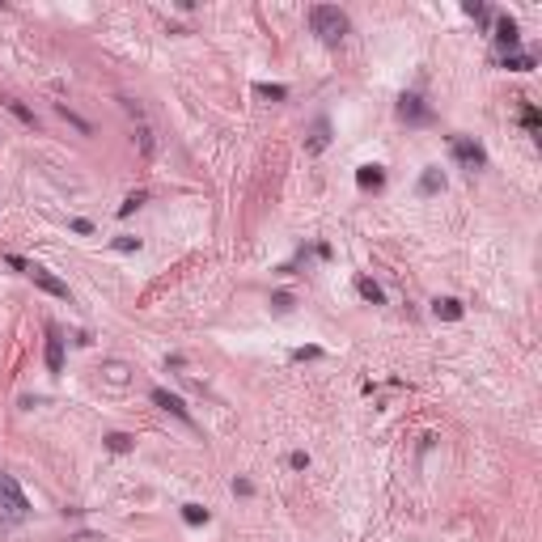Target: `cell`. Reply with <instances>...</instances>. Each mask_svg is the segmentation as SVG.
I'll return each instance as SVG.
<instances>
[{"instance_id": "1", "label": "cell", "mask_w": 542, "mask_h": 542, "mask_svg": "<svg viewBox=\"0 0 542 542\" xmlns=\"http://www.w3.org/2000/svg\"><path fill=\"white\" fill-rule=\"evenodd\" d=\"M310 25H314V34H318L322 42H339V38L348 34V13L335 8V4H314V8H310Z\"/></svg>"}, {"instance_id": "2", "label": "cell", "mask_w": 542, "mask_h": 542, "mask_svg": "<svg viewBox=\"0 0 542 542\" xmlns=\"http://www.w3.org/2000/svg\"><path fill=\"white\" fill-rule=\"evenodd\" d=\"M0 517L13 522V526H21L30 517V500H25V492L17 488L13 475H0Z\"/></svg>"}, {"instance_id": "3", "label": "cell", "mask_w": 542, "mask_h": 542, "mask_svg": "<svg viewBox=\"0 0 542 542\" xmlns=\"http://www.w3.org/2000/svg\"><path fill=\"white\" fill-rule=\"evenodd\" d=\"M449 148H454V161H458L462 170H471V174L488 165V153H483V144H479V140H471V136H454V144H449Z\"/></svg>"}, {"instance_id": "4", "label": "cell", "mask_w": 542, "mask_h": 542, "mask_svg": "<svg viewBox=\"0 0 542 542\" xmlns=\"http://www.w3.org/2000/svg\"><path fill=\"white\" fill-rule=\"evenodd\" d=\"M25 276H30V280H34V284H38L42 293H51V297H59V301H72V293H68V284H64L59 276H51L47 267H38V263H30V267H25Z\"/></svg>"}, {"instance_id": "5", "label": "cell", "mask_w": 542, "mask_h": 542, "mask_svg": "<svg viewBox=\"0 0 542 542\" xmlns=\"http://www.w3.org/2000/svg\"><path fill=\"white\" fill-rule=\"evenodd\" d=\"M148 399H153V403H157V407H161L165 416H174V420H182L187 428H195V420H191V411H187V403H182L178 394H170V390H161V386H157V390H153Z\"/></svg>"}, {"instance_id": "6", "label": "cell", "mask_w": 542, "mask_h": 542, "mask_svg": "<svg viewBox=\"0 0 542 542\" xmlns=\"http://www.w3.org/2000/svg\"><path fill=\"white\" fill-rule=\"evenodd\" d=\"M399 119H403V123H428L432 110L424 106L420 93H403V98H399Z\"/></svg>"}, {"instance_id": "7", "label": "cell", "mask_w": 542, "mask_h": 542, "mask_svg": "<svg viewBox=\"0 0 542 542\" xmlns=\"http://www.w3.org/2000/svg\"><path fill=\"white\" fill-rule=\"evenodd\" d=\"M500 47H505V55H513L517 51V42H522V34H517V21L505 13V17H496V34H492Z\"/></svg>"}, {"instance_id": "8", "label": "cell", "mask_w": 542, "mask_h": 542, "mask_svg": "<svg viewBox=\"0 0 542 542\" xmlns=\"http://www.w3.org/2000/svg\"><path fill=\"white\" fill-rule=\"evenodd\" d=\"M42 360H47V373H64V339H59L55 326L47 331V352H42Z\"/></svg>"}, {"instance_id": "9", "label": "cell", "mask_w": 542, "mask_h": 542, "mask_svg": "<svg viewBox=\"0 0 542 542\" xmlns=\"http://www.w3.org/2000/svg\"><path fill=\"white\" fill-rule=\"evenodd\" d=\"M356 182H360V191H382L386 170H382V165H360V170H356Z\"/></svg>"}, {"instance_id": "10", "label": "cell", "mask_w": 542, "mask_h": 542, "mask_svg": "<svg viewBox=\"0 0 542 542\" xmlns=\"http://www.w3.org/2000/svg\"><path fill=\"white\" fill-rule=\"evenodd\" d=\"M432 314H437L441 322H458V318H462V301H458V297H437V301H432Z\"/></svg>"}, {"instance_id": "11", "label": "cell", "mask_w": 542, "mask_h": 542, "mask_svg": "<svg viewBox=\"0 0 542 542\" xmlns=\"http://www.w3.org/2000/svg\"><path fill=\"white\" fill-rule=\"evenodd\" d=\"M441 187H445V174H441L437 165H428V170H424V178H420V195H437Z\"/></svg>"}, {"instance_id": "12", "label": "cell", "mask_w": 542, "mask_h": 542, "mask_svg": "<svg viewBox=\"0 0 542 542\" xmlns=\"http://www.w3.org/2000/svg\"><path fill=\"white\" fill-rule=\"evenodd\" d=\"M356 293H360V297H365L369 305H382V301H386V293H382V284H373L369 276H360V280H356Z\"/></svg>"}, {"instance_id": "13", "label": "cell", "mask_w": 542, "mask_h": 542, "mask_svg": "<svg viewBox=\"0 0 542 542\" xmlns=\"http://www.w3.org/2000/svg\"><path fill=\"white\" fill-rule=\"evenodd\" d=\"M500 64H505L509 72H530V68H534V55H526V51H513V55H505Z\"/></svg>"}, {"instance_id": "14", "label": "cell", "mask_w": 542, "mask_h": 542, "mask_svg": "<svg viewBox=\"0 0 542 542\" xmlns=\"http://www.w3.org/2000/svg\"><path fill=\"white\" fill-rule=\"evenodd\" d=\"M208 517H212V513H208L204 505H182V522H187V526H208Z\"/></svg>"}, {"instance_id": "15", "label": "cell", "mask_w": 542, "mask_h": 542, "mask_svg": "<svg viewBox=\"0 0 542 542\" xmlns=\"http://www.w3.org/2000/svg\"><path fill=\"white\" fill-rule=\"evenodd\" d=\"M4 106H8V110H13V114H17V119H21V123H25V127H38V114H34V110H30V106H25V102H13V98H8V102H4Z\"/></svg>"}, {"instance_id": "16", "label": "cell", "mask_w": 542, "mask_h": 542, "mask_svg": "<svg viewBox=\"0 0 542 542\" xmlns=\"http://www.w3.org/2000/svg\"><path fill=\"white\" fill-rule=\"evenodd\" d=\"M131 445H136V441H131L127 432H110V437H106V449H110V454H131Z\"/></svg>"}, {"instance_id": "17", "label": "cell", "mask_w": 542, "mask_h": 542, "mask_svg": "<svg viewBox=\"0 0 542 542\" xmlns=\"http://www.w3.org/2000/svg\"><path fill=\"white\" fill-rule=\"evenodd\" d=\"M331 144V127H326V119H318V127H314V140H310V148L314 153H322Z\"/></svg>"}, {"instance_id": "18", "label": "cell", "mask_w": 542, "mask_h": 542, "mask_svg": "<svg viewBox=\"0 0 542 542\" xmlns=\"http://www.w3.org/2000/svg\"><path fill=\"white\" fill-rule=\"evenodd\" d=\"M522 127H526V131H538V127H542V114H538V106H530V102L522 106Z\"/></svg>"}, {"instance_id": "19", "label": "cell", "mask_w": 542, "mask_h": 542, "mask_svg": "<svg viewBox=\"0 0 542 542\" xmlns=\"http://www.w3.org/2000/svg\"><path fill=\"white\" fill-rule=\"evenodd\" d=\"M462 8H466V17H475V21H483V25L492 21V8H488V4H475V0H466Z\"/></svg>"}, {"instance_id": "20", "label": "cell", "mask_w": 542, "mask_h": 542, "mask_svg": "<svg viewBox=\"0 0 542 542\" xmlns=\"http://www.w3.org/2000/svg\"><path fill=\"white\" fill-rule=\"evenodd\" d=\"M254 93H259V98H271V102H280V98H288V85H254Z\"/></svg>"}, {"instance_id": "21", "label": "cell", "mask_w": 542, "mask_h": 542, "mask_svg": "<svg viewBox=\"0 0 542 542\" xmlns=\"http://www.w3.org/2000/svg\"><path fill=\"white\" fill-rule=\"evenodd\" d=\"M55 110H59V114H64V119H68V123H72V127H81V131H85V136H89V123H85V119H81V114H76V110H68V102H59V106H55Z\"/></svg>"}, {"instance_id": "22", "label": "cell", "mask_w": 542, "mask_h": 542, "mask_svg": "<svg viewBox=\"0 0 542 542\" xmlns=\"http://www.w3.org/2000/svg\"><path fill=\"white\" fill-rule=\"evenodd\" d=\"M144 199H148V195H144V191H136V195H127V199H123V204H119V216H131V212H136V208H140V204H144Z\"/></svg>"}, {"instance_id": "23", "label": "cell", "mask_w": 542, "mask_h": 542, "mask_svg": "<svg viewBox=\"0 0 542 542\" xmlns=\"http://www.w3.org/2000/svg\"><path fill=\"white\" fill-rule=\"evenodd\" d=\"M114 250H123V254H131V250H140V237H131V233H123V237H114Z\"/></svg>"}, {"instance_id": "24", "label": "cell", "mask_w": 542, "mask_h": 542, "mask_svg": "<svg viewBox=\"0 0 542 542\" xmlns=\"http://www.w3.org/2000/svg\"><path fill=\"white\" fill-rule=\"evenodd\" d=\"M271 305H276V314H288V310H293V297H288V293H276Z\"/></svg>"}, {"instance_id": "25", "label": "cell", "mask_w": 542, "mask_h": 542, "mask_svg": "<svg viewBox=\"0 0 542 542\" xmlns=\"http://www.w3.org/2000/svg\"><path fill=\"white\" fill-rule=\"evenodd\" d=\"M106 377H110L114 386H123V382H127V369H123V365H106Z\"/></svg>"}, {"instance_id": "26", "label": "cell", "mask_w": 542, "mask_h": 542, "mask_svg": "<svg viewBox=\"0 0 542 542\" xmlns=\"http://www.w3.org/2000/svg\"><path fill=\"white\" fill-rule=\"evenodd\" d=\"M318 356H322L318 348H297V352H293V360H318Z\"/></svg>"}, {"instance_id": "27", "label": "cell", "mask_w": 542, "mask_h": 542, "mask_svg": "<svg viewBox=\"0 0 542 542\" xmlns=\"http://www.w3.org/2000/svg\"><path fill=\"white\" fill-rule=\"evenodd\" d=\"M233 492H237V496H254V483H250V479H233Z\"/></svg>"}, {"instance_id": "28", "label": "cell", "mask_w": 542, "mask_h": 542, "mask_svg": "<svg viewBox=\"0 0 542 542\" xmlns=\"http://www.w3.org/2000/svg\"><path fill=\"white\" fill-rule=\"evenodd\" d=\"M288 466H293V471H305V466H310V454H293Z\"/></svg>"}, {"instance_id": "29", "label": "cell", "mask_w": 542, "mask_h": 542, "mask_svg": "<svg viewBox=\"0 0 542 542\" xmlns=\"http://www.w3.org/2000/svg\"><path fill=\"white\" fill-rule=\"evenodd\" d=\"M72 229H76V233H85V237H89V233H93V225H89V220H85V216H76V220H72Z\"/></svg>"}, {"instance_id": "30", "label": "cell", "mask_w": 542, "mask_h": 542, "mask_svg": "<svg viewBox=\"0 0 542 542\" xmlns=\"http://www.w3.org/2000/svg\"><path fill=\"white\" fill-rule=\"evenodd\" d=\"M72 542H102V534H89V530H85V534H76Z\"/></svg>"}]
</instances>
